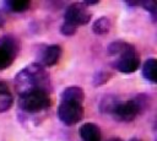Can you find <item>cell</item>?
I'll return each instance as SVG.
<instances>
[{
    "label": "cell",
    "mask_w": 157,
    "mask_h": 141,
    "mask_svg": "<svg viewBox=\"0 0 157 141\" xmlns=\"http://www.w3.org/2000/svg\"><path fill=\"white\" fill-rule=\"evenodd\" d=\"M15 87L17 93H23L31 90H44L49 92L50 80L45 67L39 63H32L23 67L15 77Z\"/></svg>",
    "instance_id": "6da1fadb"
},
{
    "label": "cell",
    "mask_w": 157,
    "mask_h": 141,
    "mask_svg": "<svg viewBox=\"0 0 157 141\" xmlns=\"http://www.w3.org/2000/svg\"><path fill=\"white\" fill-rule=\"evenodd\" d=\"M52 104L48 91L31 90L18 94V107L26 113H38Z\"/></svg>",
    "instance_id": "7a4b0ae2"
},
{
    "label": "cell",
    "mask_w": 157,
    "mask_h": 141,
    "mask_svg": "<svg viewBox=\"0 0 157 141\" xmlns=\"http://www.w3.org/2000/svg\"><path fill=\"white\" fill-rule=\"evenodd\" d=\"M144 104L141 103V99H129V101H121L115 102L110 105L108 112L114 116L118 121H132L142 110Z\"/></svg>",
    "instance_id": "3957f363"
},
{
    "label": "cell",
    "mask_w": 157,
    "mask_h": 141,
    "mask_svg": "<svg viewBox=\"0 0 157 141\" xmlns=\"http://www.w3.org/2000/svg\"><path fill=\"white\" fill-rule=\"evenodd\" d=\"M141 60L135 48L129 44L119 55L115 56L113 66L123 74H132L140 67Z\"/></svg>",
    "instance_id": "277c9868"
},
{
    "label": "cell",
    "mask_w": 157,
    "mask_h": 141,
    "mask_svg": "<svg viewBox=\"0 0 157 141\" xmlns=\"http://www.w3.org/2000/svg\"><path fill=\"white\" fill-rule=\"evenodd\" d=\"M92 18V13L88 11L87 6L83 2H72L70 4L64 12V22L74 27L85 26Z\"/></svg>",
    "instance_id": "5b68a950"
},
{
    "label": "cell",
    "mask_w": 157,
    "mask_h": 141,
    "mask_svg": "<svg viewBox=\"0 0 157 141\" xmlns=\"http://www.w3.org/2000/svg\"><path fill=\"white\" fill-rule=\"evenodd\" d=\"M83 107L80 103H71V102H60L56 108V116L59 120L67 125H75L83 118Z\"/></svg>",
    "instance_id": "8992f818"
},
{
    "label": "cell",
    "mask_w": 157,
    "mask_h": 141,
    "mask_svg": "<svg viewBox=\"0 0 157 141\" xmlns=\"http://www.w3.org/2000/svg\"><path fill=\"white\" fill-rule=\"evenodd\" d=\"M20 51V43L13 36H4L0 38V70L9 67Z\"/></svg>",
    "instance_id": "52a82bcc"
},
{
    "label": "cell",
    "mask_w": 157,
    "mask_h": 141,
    "mask_svg": "<svg viewBox=\"0 0 157 141\" xmlns=\"http://www.w3.org/2000/svg\"><path fill=\"white\" fill-rule=\"evenodd\" d=\"M60 56H61V47L60 45H58V44L48 45L42 50V54L39 58V60H40L39 64L44 67H50L59 61Z\"/></svg>",
    "instance_id": "ba28073f"
},
{
    "label": "cell",
    "mask_w": 157,
    "mask_h": 141,
    "mask_svg": "<svg viewBox=\"0 0 157 141\" xmlns=\"http://www.w3.org/2000/svg\"><path fill=\"white\" fill-rule=\"evenodd\" d=\"M80 136L82 141H101L102 140L101 129L94 123H85L80 128Z\"/></svg>",
    "instance_id": "9c48e42d"
},
{
    "label": "cell",
    "mask_w": 157,
    "mask_h": 141,
    "mask_svg": "<svg viewBox=\"0 0 157 141\" xmlns=\"http://www.w3.org/2000/svg\"><path fill=\"white\" fill-rule=\"evenodd\" d=\"M60 98H61V102H71V103L82 104L85 99V92L78 86H69L61 92Z\"/></svg>",
    "instance_id": "30bf717a"
},
{
    "label": "cell",
    "mask_w": 157,
    "mask_h": 141,
    "mask_svg": "<svg viewBox=\"0 0 157 141\" xmlns=\"http://www.w3.org/2000/svg\"><path fill=\"white\" fill-rule=\"evenodd\" d=\"M142 76L151 83L157 82V76H156V58L151 56L148 58L144 65H142Z\"/></svg>",
    "instance_id": "8fae6325"
},
{
    "label": "cell",
    "mask_w": 157,
    "mask_h": 141,
    "mask_svg": "<svg viewBox=\"0 0 157 141\" xmlns=\"http://www.w3.org/2000/svg\"><path fill=\"white\" fill-rule=\"evenodd\" d=\"M110 28H112V22L107 16H102V17L97 18L92 25L93 33H96L98 36L107 34L110 31Z\"/></svg>",
    "instance_id": "7c38bea8"
},
{
    "label": "cell",
    "mask_w": 157,
    "mask_h": 141,
    "mask_svg": "<svg viewBox=\"0 0 157 141\" xmlns=\"http://www.w3.org/2000/svg\"><path fill=\"white\" fill-rule=\"evenodd\" d=\"M29 1L27 0H10L6 1V6L12 12H25L29 7Z\"/></svg>",
    "instance_id": "4fadbf2b"
},
{
    "label": "cell",
    "mask_w": 157,
    "mask_h": 141,
    "mask_svg": "<svg viewBox=\"0 0 157 141\" xmlns=\"http://www.w3.org/2000/svg\"><path fill=\"white\" fill-rule=\"evenodd\" d=\"M13 104V97L10 91L0 92V113L7 112Z\"/></svg>",
    "instance_id": "5bb4252c"
},
{
    "label": "cell",
    "mask_w": 157,
    "mask_h": 141,
    "mask_svg": "<svg viewBox=\"0 0 157 141\" xmlns=\"http://www.w3.org/2000/svg\"><path fill=\"white\" fill-rule=\"evenodd\" d=\"M128 45H129V43H126V42H124V40H115V42H112V43L108 45V54L112 55V56H117V55H119Z\"/></svg>",
    "instance_id": "9a60e30c"
},
{
    "label": "cell",
    "mask_w": 157,
    "mask_h": 141,
    "mask_svg": "<svg viewBox=\"0 0 157 141\" xmlns=\"http://www.w3.org/2000/svg\"><path fill=\"white\" fill-rule=\"evenodd\" d=\"M109 77H110V74H108L105 71H99L93 77V85L94 86H101V85L105 83L109 80Z\"/></svg>",
    "instance_id": "2e32d148"
},
{
    "label": "cell",
    "mask_w": 157,
    "mask_h": 141,
    "mask_svg": "<svg viewBox=\"0 0 157 141\" xmlns=\"http://www.w3.org/2000/svg\"><path fill=\"white\" fill-rule=\"evenodd\" d=\"M60 32H61V34H64L66 37H70V36H74L76 33V27H74V26H71L69 23L63 22V25L60 26Z\"/></svg>",
    "instance_id": "e0dca14e"
},
{
    "label": "cell",
    "mask_w": 157,
    "mask_h": 141,
    "mask_svg": "<svg viewBox=\"0 0 157 141\" xmlns=\"http://www.w3.org/2000/svg\"><path fill=\"white\" fill-rule=\"evenodd\" d=\"M141 5H142V6H144V9H145L146 11H148L153 17L156 16V5H155V2H153V1L147 0V1L141 2Z\"/></svg>",
    "instance_id": "ac0fdd59"
},
{
    "label": "cell",
    "mask_w": 157,
    "mask_h": 141,
    "mask_svg": "<svg viewBox=\"0 0 157 141\" xmlns=\"http://www.w3.org/2000/svg\"><path fill=\"white\" fill-rule=\"evenodd\" d=\"M4 91H10V90H9V86H7L6 82L0 81V92H4Z\"/></svg>",
    "instance_id": "d6986e66"
},
{
    "label": "cell",
    "mask_w": 157,
    "mask_h": 141,
    "mask_svg": "<svg viewBox=\"0 0 157 141\" xmlns=\"http://www.w3.org/2000/svg\"><path fill=\"white\" fill-rule=\"evenodd\" d=\"M129 141H141V140H140L139 137H132V139H130Z\"/></svg>",
    "instance_id": "ffe728a7"
},
{
    "label": "cell",
    "mask_w": 157,
    "mask_h": 141,
    "mask_svg": "<svg viewBox=\"0 0 157 141\" xmlns=\"http://www.w3.org/2000/svg\"><path fill=\"white\" fill-rule=\"evenodd\" d=\"M108 141H121V140L118 139V137H113V139H110V140H108Z\"/></svg>",
    "instance_id": "44dd1931"
},
{
    "label": "cell",
    "mask_w": 157,
    "mask_h": 141,
    "mask_svg": "<svg viewBox=\"0 0 157 141\" xmlns=\"http://www.w3.org/2000/svg\"><path fill=\"white\" fill-rule=\"evenodd\" d=\"M2 22H4V20H1V16H0V27L2 26Z\"/></svg>",
    "instance_id": "7402d4cb"
}]
</instances>
